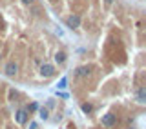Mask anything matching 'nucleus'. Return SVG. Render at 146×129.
I'll return each instance as SVG.
<instances>
[{"label": "nucleus", "mask_w": 146, "mask_h": 129, "mask_svg": "<svg viewBox=\"0 0 146 129\" xmlns=\"http://www.w3.org/2000/svg\"><path fill=\"white\" fill-rule=\"evenodd\" d=\"M58 96H60V98H68V93H62V91H58V93H57Z\"/></svg>", "instance_id": "nucleus-12"}, {"label": "nucleus", "mask_w": 146, "mask_h": 129, "mask_svg": "<svg viewBox=\"0 0 146 129\" xmlns=\"http://www.w3.org/2000/svg\"><path fill=\"white\" fill-rule=\"evenodd\" d=\"M22 2H24V4H27V6H29V4H33L35 0H22Z\"/></svg>", "instance_id": "nucleus-13"}, {"label": "nucleus", "mask_w": 146, "mask_h": 129, "mask_svg": "<svg viewBox=\"0 0 146 129\" xmlns=\"http://www.w3.org/2000/svg\"><path fill=\"white\" fill-rule=\"evenodd\" d=\"M100 122H102V126L110 127V126H113V124H115V116H113V115H104Z\"/></svg>", "instance_id": "nucleus-5"}, {"label": "nucleus", "mask_w": 146, "mask_h": 129, "mask_svg": "<svg viewBox=\"0 0 146 129\" xmlns=\"http://www.w3.org/2000/svg\"><path fill=\"white\" fill-rule=\"evenodd\" d=\"M113 2V0H106V4H111Z\"/></svg>", "instance_id": "nucleus-14"}, {"label": "nucleus", "mask_w": 146, "mask_h": 129, "mask_svg": "<svg viewBox=\"0 0 146 129\" xmlns=\"http://www.w3.org/2000/svg\"><path fill=\"white\" fill-rule=\"evenodd\" d=\"M17 71H18V67H17L15 62H7V64H6V75H7V76H15Z\"/></svg>", "instance_id": "nucleus-4"}, {"label": "nucleus", "mask_w": 146, "mask_h": 129, "mask_svg": "<svg viewBox=\"0 0 146 129\" xmlns=\"http://www.w3.org/2000/svg\"><path fill=\"white\" fill-rule=\"evenodd\" d=\"M38 113H40V116H42L44 120H46V118H48V109H44V107H42V109H40Z\"/></svg>", "instance_id": "nucleus-11"}, {"label": "nucleus", "mask_w": 146, "mask_h": 129, "mask_svg": "<svg viewBox=\"0 0 146 129\" xmlns=\"http://www.w3.org/2000/svg\"><path fill=\"white\" fill-rule=\"evenodd\" d=\"M55 73V67L51 64H42V67H40V75L42 76H51Z\"/></svg>", "instance_id": "nucleus-3"}, {"label": "nucleus", "mask_w": 146, "mask_h": 129, "mask_svg": "<svg viewBox=\"0 0 146 129\" xmlns=\"http://www.w3.org/2000/svg\"><path fill=\"white\" fill-rule=\"evenodd\" d=\"M66 24H68V27L75 29V27H79V26H80V16H79V15H71V16H68Z\"/></svg>", "instance_id": "nucleus-1"}, {"label": "nucleus", "mask_w": 146, "mask_h": 129, "mask_svg": "<svg viewBox=\"0 0 146 129\" xmlns=\"http://www.w3.org/2000/svg\"><path fill=\"white\" fill-rule=\"evenodd\" d=\"M77 75H79V76H88L90 75V69L88 67H79V69H77Z\"/></svg>", "instance_id": "nucleus-8"}, {"label": "nucleus", "mask_w": 146, "mask_h": 129, "mask_svg": "<svg viewBox=\"0 0 146 129\" xmlns=\"http://www.w3.org/2000/svg\"><path fill=\"white\" fill-rule=\"evenodd\" d=\"M55 62H57V64H64V62H66V55H64L62 51H58L57 55H55Z\"/></svg>", "instance_id": "nucleus-6"}, {"label": "nucleus", "mask_w": 146, "mask_h": 129, "mask_svg": "<svg viewBox=\"0 0 146 129\" xmlns=\"http://www.w3.org/2000/svg\"><path fill=\"white\" fill-rule=\"evenodd\" d=\"M82 111H84V113H91V111H93V107H91L90 104H82Z\"/></svg>", "instance_id": "nucleus-10"}, {"label": "nucleus", "mask_w": 146, "mask_h": 129, "mask_svg": "<svg viewBox=\"0 0 146 129\" xmlns=\"http://www.w3.org/2000/svg\"><path fill=\"white\" fill-rule=\"evenodd\" d=\"M15 120H17V124H26V120H27V111L26 109H18L17 111V115H15Z\"/></svg>", "instance_id": "nucleus-2"}, {"label": "nucleus", "mask_w": 146, "mask_h": 129, "mask_svg": "<svg viewBox=\"0 0 146 129\" xmlns=\"http://www.w3.org/2000/svg\"><path fill=\"white\" fill-rule=\"evenodd\" d=\"M137 100H139V102H146V89H139V93H137Z\"/></svg>", "instance_id": "nucleus-7"}, {"label": "nucleus", "mask_w": 146, "mask_h": 129, "mask_svg": "<svg viewBox=\"0 0 146 129\" xmlns=\"http://www.w3.org/2000/svg\"><path fill=\"white\" fill-rule=\"evenodd\" d=\"M57 86H58V89H66V87H68V78H66V76H62V78H60V82H58Z\"/></svg>", "instance_id": "nucleus-9"}]
</instances>
